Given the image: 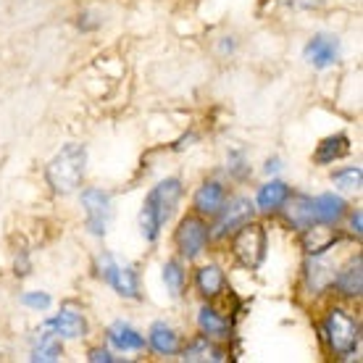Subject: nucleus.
Wrapping results in <instances>:
<instances>
[{"label": "nucleus", "mask_w": 363, "mask_h": 363, "mask_svg": "<svg viewBox=\"0 0 363 363\" xmlns=\"http://www.w3.org/2000/svg\"><path fill=\"white\" fill-rule=\"evenodd\" d=\"M182 198V182L179 179H164L158 182L153 190L147 192L143 211H140V232L147 242H155L164 224L172 218L174 208Z\"/></svg>", "instance_id": "f257e3e1"}, {"label": "nucleus", "mask_w": 363, "mask_h": 363, "mask_svg": "<svg viewBox=\"0 0 363 363\" xmlns=\"http://www.w3.org/2000/svg\"><path fill=\"white\" fill-rule=\"evenodd\" d=\"M84 169H87V147L69 143L58 153L53 155V161L48 164V184L61 195L74 192L84 179Z\"/></svg>", "instance_id": "f03ea898"}, {"label": "nucleus", "mask_w": 363, "mask_h": 363, "mask_svg": "<svg viewBox=\"0 0 363 363\" xmlns=\"http://www.w3.org/2000/svg\"><path fill=\"white\" fill-rule=\"evenodd\" d=\"M324 332H327L332 353H337L340 358L353 355L355 350H358V345H361V327H358V321H355V318L342 308L329 311Z\"/></svg>", "instance_id": "7ed1b4c3"}, {"label": "nucleus", "mask_w": 363, "mask_h": 363, "mask_svg": "<svg viewBox=\"0 0 363 363\" xmlns=\"http://www.w3.org/2000/svg\"><path fill=\"white\" fill-rule=\"evenodd\" d=\"M232 253H235V258L245 266V269L255 272L266 258V229L261 227V224H253V221L242 224V227L235 232Z\"/></svg>", "instance_id": "20e7f679"}, {"label": "nucleus", "mask_w": 363, "mask_h": 363, "mask_svg": "<svg viewBox=\"0 0 363 363\" xmlns=\"http://www.w3.org/2000/svg\"><path fill=\"white\" fill-rule=\"evenodd\" d=\"M208 224L200 216H184L179 221V229H177V247H179L182 258L187 261H195L203 255L206 245H208Z\"/></svg>", "instance_id": "39448f33"}, {"label": "nucleus", "mask_w": 363, "mask_h": 363, "mask_svg": "<svg viewBox=\"0 0 363 363\" xmlns=\"http://www.w3.org/2000/svg\"><path fill=\"white\" fill-rule=\"evenodd\" d=\"M82 206H84V213H87V229H90V235L103 237L108 232L111 216H113L111 195L98 190V187H87L82 192Z\"/></svg>", "instance_id": "423d86ee"}, {"label": "nucleus", "mask_w": 363, "mask_h": 363, "mask_svg": "<svg viewBox=\"0 0 363 363\" xmlns=\"http://www.w3.org/2000/svg\"><path fill=\"white\" fill-rule=\"evenodd\" d=\"M100 277L108 281L121 298H129V300L140 298V277H137V272L132 266H118L111 255H103L100 258Z\"/></svg>", "instance_id": "0eeeda50"}, {"label": "nucleus", "mask_w": 363, "mask_h": 363, "mask_svg": "<svg viewBox=\"0 0 363 363\" xmlns=\"http://www.w3.org/2000/svg\"><path fill=\"white\" fill-rule=\"evenodd\" d=\"M253 203L247 198H237L232 200L229 206L218 211V224H216V237H227V235H235L237 229L247 224V221H253Z\"/></svg>", "instance_id": "6e6552de"}, {"label": "nucleus", "mask_w": 363, "mask_h": 363, "mask_svg": "<svg viewBox=\"0 0 363 363\" xmlns=\"http://www.w3.org/2000/svg\"><path fill=\"white\" fill-rule=\"evenodd\" d=\"M303 55H306V61H308L313 69H329V66H335L337 58H340V43H337V37H332V35H316V37H311V43L306 45Z\"/></svg>", "instance_id": "1a4fd4ad"}, {"label": "nucleus", "mask_w": 363, "mask_h": 363, "mask_svg": "<svg viewBox=\"0 0 363 363\" xmlns=\"http://www.w3.org/2000/svg\"><path fill=\"white\" fill-rule=\"evenodd\" d=\"M45 332H50L55 337L77 340V337L87 335V321L77 308H61V313H55L53 318L45 321Z\"/></svg>", "instance_id": "9d476101"}, {"label": "nucleus", "mask_w": 363, "mask_h": 363, "mask_svg": "<svg viewBox=\"0 0 363 363\" xmlns=\"http://www.w3.org/2000/svg\"><path fill=\"white\" fill-rule=\"evenodd\" d=\"M224 203H227V190L221 182H203L195 192V200H192L198 216H218Z\"/></svg>", "instance_id": "9b49d317"}, {"label": "nucleus", "mask_w": 363, "mask_h": 363, "mask_svg": "<svg viewBox=\"0 0 363 363\" xmlns=\"http://www.w3.org/2000/svg\"><path fill=\"white\" fill-rule=\"evenodd\" d=\"M337 290L340 295H345V298H361L363 292V261L361 255H355L353 261L342 269V272L337 274Z\"/></svg>", "instance_id": "f8f14e48"}, {"label": "nucleus", "mask_w": 363, "mask_h": 363, "mask_svg": "<svg viewBox=\"0 0 363 363\" xmlns=\"http://www.w3.org/2000/svg\"><path fill=\"white\" fill-rule=\"evenodd\" d=\"M147 342H150V347H153L155 353L164 355V358L179 353V335H177L166 321H155L153 327H150Z\"/></svg>", "instance_id": "ddd939ff"}, {"label": "nucleus", "mask_w": 363, "mask_h": 363, "mask_svg": "<svg viewBox=\"0 0 363 363\" xmlns=\"http://www.w3.org/2000/svg\"><path fill=\"white\" fill-rule=\"evenodd\" d=\"M108 342L121 353H135V350H143L145 347V337L140 335L137 329H132L124 321H116L108 327Z\"/></svg>", "instance_id": "4468645a"}, {"label": "nucleus", "mask_w": 363, "mask_h": 363, "mask_svg": "<svg viewBox=\"0 0 363 363\" xmlns=\"http://www.w3.org/2000/svg\"><path fill=\"white\" fill-rule=\"evenodd\" d=\"M345 213V200L335 192H324L313 200V218L318 224H337Z\"/></svg>", "instance_id": "2eb2a0df"}, {"label": "nucleus", "mask_w": 363, "mask_h": 363, "mask_svg": "<svg viewBox=\"0 0 363 363\" xmlns=\"http://www.w3.org/2000/svg\"><path fill=\"white\" fill-rule=\"evenodd\" d=\"M335 242H337V235L332 229L324 227V224H311V227L303 229V247H306L308 255L327 253Z\"/></svg>", "instance_id": "dca6fc26"}, {"label": "nucleus", "mask_w": 363, "mask_h": 363, "mask_svg": "<svg viewBox=\"0 0 363 363\" xmlns=\"http://www.w3.org/2000/svg\"><path fill=\"white\" fill-rule=\"evenodd\" d=\"M182 358L190 363H218L227 361V353L221 347L211 345L208 337H198V340H192L190 345L182 350Z\"/></svg>", "instance_id": "f3484780"}, {"label": "nucleus", "mask_w": 363, "mask_h": 363, "mask_svg": "<svg viewBox=\"0 0 363 363\" xmlns=\"http://www.w3.org/2000/svg\"><path fill=\"white\" fill-rule=\"evenodd\" d=\"M284 206H287V221H290L295 229H300V232L316 221V218H313V198H308V195L287 198Z\"/></svg>", "instance_id": "a211bd4d"}, {"label": "nucleus", "mask_w": 363, "mask_h": 363, "mask_svg": "<svg viewBox=\"0 0 363 363\" xmlns=\"http://www.w3.org/2000/svg\"><path fill=\"white\" fill-rule=\"evenodd\" d=\"M195 284H198V290L203 298H216L224 292V272L218 269L216 264H208V266H200L198 274H195Z\"/></svg>", "instance_id": "6ab92c4d"}, {"label": "nucleus", "mask_w": 363, "mask_h": 363, "mask_svg": "<svg viewBox=\"0 0 363 363\" xmlns=\"http://www.w3.org/2000/svg\"><path fill=\"white\" fill-rule=\"evenodd\" d=\"M287 198H290V187H287L284 182L274 179V182H269V184H264V187L258 190V198H255V203H258V211L272 213V211H279Z\"/></svg>", "instance_id": "aec40b11"}, {"label": "nucleus", "mask_w": 363, "mask_h": 363, "mask_svg": "<svg viewBox=\"0 0 363 363\" xmlns=\"http://www.w3.org/2000/svg\"><path fill=\"white\" fill-rule=\"evenodd\" d=\"M347 153H350V140L345 135H332L327 140H321V145L316 147V164H335L340 158H345Z\"/></svg>", "instance_id": "412c9836"}, {"label": "nucleus", "mask_w": 363, "mask_h": 363, "mask_svg": "<svg viewBox=\"0 0 363 363\" xmlns=\"http://www.w3.org/2000/svg\"><path fill=\"white\" fill-rule=\"evenodd\" d=\"M198 327L206 337H229V332H232L227 318L218 316L216 311L208 308V306H203L198 311Z\"/></svg>", "instance_id": "4be33fe9"}, {"label": "nucleus", "mask_w": 363, "mask_h": 363, "mask_svg": "<svg viewBox=\"0 0 363 363\" xmlns=\"http://www.w3.org/2000/svg\"><path fill=\"white\" fill-rule=\"evenodd\" d=\"M61 358V342H58V337L50 335V332H45V335L40 337V342L35 345V350H32V361H58Z\"/></svg>", "instance_id": "5701e85b"}, {"label": "nucleus", "mask_w": 363, "mask_h": 363, "mask_svg": "<svg viewBox=\"0 0 363 363\" xmlns=\"http://www.w3.org/2000/svg\"><path fill=\"white\" fill-rule=\"evenodd\" d=\"M164 284L174 298L182 295V290H184V269H182L179 261H169V264L164 266Z\"/></svg>", "instance_id": "b1692460"}, {"label": "nucleus", "mask_w": 363, "mask_h": 363, "mask_svg": "<svg viewBox=\"0 0 363 363\" xmlns=\"http://www.w3.org/2000/svg\"><path fill=\"white\" fill-rule=\"evenodd\" d=\"M332 179H335V184L342 187V190H358L363 182V172H361V166H347V169L335 172Z\"/></svg>", "instance_id": "393cba45"}, {"label": "nucleus", "mask_w": 363, "mask_h": 363, "mask_svg": "<svg viewBox=\"0 0 363 363\" xmlns=\"http://www.w3.org/2000/svg\"><path fill=\"white\" fill-rule=\"evenodd\" d=\"M50 295L48 292H24L21 295V306H27V308L32 311H48L50 308Z\"/></svg>", "instance_id": "a878e982"}, {"label": "nucleus", "mask_w": 363, "mask_h": 363, "mask_svg": "<svg viewBox=\"0 0 363 363\" xmlns=\"http://www.w3.org/2000/svg\"><path fill=\"white\" fill-rule=\"evenodd\" d=\"M308 272H311V281H313V290H324V287H327V281L335 279L332 274H327L329 272L327 266L318 264V261H313V264L308 266Z\"/></svg>", "instance_id": "bb28decb"}, {"label": "nucleus", "mask_w": 363, "mask_h": 363, "mask_svg": "<svg viewBox=\"0 0 363 363\" xmlns=\"http://www.w3.org/2000/svg\"><path fill=\"white\" fill-rule=\"evenodd\" d=\"M229 174H235V177H245L247 174V166H245V155L242 150H232L229 153Z\"/></svg>", "instance_id": "cd10ccee"}, {"label": "nucleus", "mask_w": 363, "mask_h": 363, "mask_svg": "<svg viewBox=\"0 0 363 363\" xmlns=\"http://www.w3.org/2000/svg\"><path fill=\"white\" fill-rule=\"evenodd\" d=\"M87 358H90L92 363H113V361H116V358H113L108 350H103V347H92Z\"/></svg>", "instance_id": "c85d7f7f"}, {"label": "nucleus", "mask_w": 363, "mask_h": 363, "mask_svg": "<svg viewBox=\"0 0 363 363\" xmlns=\"http://www.w3.org/2000/svg\"><path fill=\"white\" fill-rule=\"evenodd\" d=\"M281 3L290 9H318L324 0H281Z\"/></svg>", "instance_id": "c756f323"}, {"label": "nucleus", "mask_w": 363, "mask_h": 363, "mask_svg": "<svg viewBox=\"0 0 363 363\" xmlns=\"http://www.w3.org/2000/svg\"><path fill=\"white\" fill-rule=\"evenodd\" d=\"M350 227H353V232H355V235H358V237H361L363 235V218H361V211H355V213H353V216H350Z\"/></svg>", "instance_id": "7c9ffc66"}, {"label": "nucleus", "mask_w": 363, "mask_h": 363, "mask_svg": "<svg viewBox=\"0 0 363 363\" xmlns=\"http://www.w3.org/2000/svg\"><path fill=\"white\" fill-rule=\"evenodd\" d=\"M279 169H281L279 158H272V161H266V174H277Z\"/></svg>", "instance_id": "2f4dec72"}]
</instances>
